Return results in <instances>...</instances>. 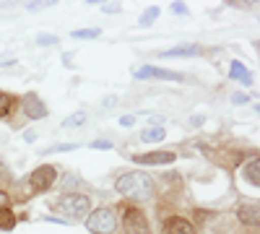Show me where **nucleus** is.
Here are the masks:
<instances>
[{
    "instance_id": "f257e3e1",
    "label": "nucleus",
    "mask_w": 260,
    "mask_h": 234,
    "mask_svg": "<svg viewBox=\"0 0 260 234\" xmlns=\"http://www.w3.org/2000/svg\"><path fill=\"white\" fill-rule=\"evenodd\" d=\"M115 190L125 198L141 200V198H148L151 193H154V180H151L146 172H127L115 182Z\"/></svg>"
},
{
    "instance_id": "f03ea898",
    "label": "nucleus",
    "mask_w": 260,
    "mask_h": 234,
    "mask_svg": "<svg viewBox=\"0 0 260 234\" xmlns=\"http://www.w3.org/2000/svg\"><path fill=\"white\" fill-rule=\"evenodd\" d=\"M86 229L94 231V234H112L117 229V219L110 208H99L94 214H89L86 219Z\"/></svg>"
},
{
    "instance_id": "7ed1b4c3",
    "label": "nucleus",
    "mask_w": 260,
    "mask_h": 234,
    "mask_svg": "<svg viewBox=\"0 0 260 234\" xmlns=\"http://www.w3.org/2000/svg\"><path fill=\"white\" fill-rule=\"evenodd\" d=\"M55 208L65 211V214H71V216H83V214H89V208H91V200L81 195V193H68V195H60Z\"/></svg>"
},
{
    "instance_id": "20e7f679",
    "label": "nucleus",
    "mask_w": 260,
    "mask_h": 234,
    "mask_svg": "<svg viewBox=\"0 0 260 234\" xmlns=\"http://www.w3.org/2000/svg\"><path fill=\"white\" fill-rule=\"evenodd\" d=\"M122 226H125V234H151L146 216L133 206L122 208Z\"/></svg>"
},
{
    "instance_id": "39448f33",
    "label": "nucleus",
    "mask_w": 260,
    "mask_h": 234,
    "mask_svg": "<svg viewBox=\"0 0 260 234\" xmlns=\"http://www.w3.org/2000/svg\"><path fill=\"white\" fill-rule=\"evenodd\" d=\"M55 177H57V169H55V166H50V164H45V166L34 169L31 177H29V182H31V187L37 190V193H45V190H50V187H52Z\"/></svg>"
},
{
    "instance_id": "423d86ee",
    "label": "nucleus",
    "mask_w": 260,
    "mask_h": 234,
    "mask_svg": "<svg viewBox=\"0 0 260 234\" xmlns=\"http://www.w3.org/2000/svg\"><path fill=\"white\" fill-rule=\"evenodd\" d=\"M21 110H24V115L31 117V120H42V117L50 115L47 104L42 102L37 94H24V96H21Z\"/></svg>"
},
{
    "instance_id": "0eeeda50",
    "label": "nucleus",
    "mask_w": 260,
    "mask_h": 234,
    "mask_svg": "<svg viewBox=\"0 0 260 234\" xmlns=\"http://www.w3.org/2000/svg\"><path fill=\"white\" fill-rule=\"evenodd\" d=\"M136 78H161V81H182L180 73H172L164 68H154V65H146L141 71H136Z\"/></svg>"
},
{
    "instance_id": "6e6552de",
    "label": "nucleus",
    "mask_w": 260,
    "mask_h": 234,
    "mask_svg": "<svg viewBox=\"0 0 260 234\" xmlns=\"http://www.w3.org/2000/svg\"><path fill=\"white\" fill-rule=\"evenodd\" d=\"M164 234H195V226H192L187 219L175 216V219L164 221Z\"/></svg>"
},
{
    "instance_id": "1a4fd4ad",
    "label": "nucleus",
    "mask_w": 260,
    "mask_h": 234,
    "mask_svg": "<svg viewBox=\"0 0 260 234\" xmlns=\"http://www.w3.org/2000/svg\"><path fill=\"white\" fill-rule=\"evenodd\" d=\"M138 164H172L175 161V151H154V154H141L136 156Z\"/></svg>"
},
{
    "instance_id": "9d476101",
    "label": "nucleus",
    "mask_w": 260,
    "mask_h": 234,
    "mask_svg": "<svg viewBox=\"0 0 260 234\" xmlns=\"http://www.w3.org/2000/svg\"><path fill=\"white\" fill-rule=\"evenodd\" d=\"M237 219H240L245 226H257V221H260V216H257V206H255V203H245V206H240V208H237Z\"/></svg>"
},
{
    "instance_id": "9b49d317",
    "label": "nucleus",
    "mask_w": 260,
    "mask_h": 234,
    "mask_svg": "<svg viewBox=\"0 0 260 234\" xmlns=\"http://www.w3.org/2000/svg\"><path fill=\"white\" fill-rule=\"evenodd\" d=\"M260 159L257 156H252L250 159V164H245V169H242V177H245V182H250L252 187H257L260 185Z\"/></svg>"
},
{
    "instance_id": "f8f14e48",
    "label": "nucleus",
    "mask_w": 260,
    "mask_h": 234,
    "mask_svg": "<svg viewBox=\"0 0 260 234\" xmlns=\"http://www.w3.org/2000/svg\"><path fill=\"white\" fill-rule=\"evenodd\" d=\"M167 138V127L161 125H154V127H146V130H141V141L143 143H159Z\"/></svg>"
},
{
    "instance_id": "ddd939ff",
    "label": "nucleus",
    "mask_w": 260,
    "mask_h": 234,
    "mask_svg": "<svg viewBox=\"0 0 260 234\" xmlns=\"http://www.w3.org/2000/svg\"><path fill=\"white\" fill-rule=\"evenodd\" d=\"M192 55H201L198 45H185V47H175V50L161 52V57H192Z\"/></svg>"
},
{
    "instance_id": "4468645a",
    "label": "nucleus",
    "mask_w": 260,
    "mask_h": 234,
    "mask_svg": "<svg viewBox=\"0 0 260 234\" xmlns=\"http://www.w3.org/2000/svg\"><path fill=\"white\" fill-rule=\"evenodd\" d=\"M229 78H242V83H245V86H250V83H252V76L247 73V68L242 65L240 60H234V62H232V71H229Z\"/></svg>"
},
{
    "instance_id": "2eb2a0df",
    "label": "nucleus",
    "mask_w": 260,
    "mask_h": 234,
    "mask_svg": "<svg viewBox=\"0 0 260 234\" xmlns=\"http://www.w3.org/2000/svg\"><path fill=\"white\" fill-rule=\"evenodd\" d=\"M86 122V112H73V115H68L62 120V127L65 130H71V127H81Z\"/></svg>"
},
{
    "instance_id": "dca6fc26",
    "label": "nucleus",
    "mask_w": 260,
    "mask_h": 234,
    "mask_svg": "<svg viewBox=\"0 0 260 234\" xmlns=\"http://www.w3.org/2000/svg\"><path fill=\"white\" fill-rule=\"evenodd\" d=\"M13 226H16V216L11 214L8 208H3V211H0V229H3V231H11Z\"/></svg>"
},
{
    "instance_id": "f3484780",
    "label": "nucleus",
    "mask_w": 260,
    "mask_h": 234,
    "mask_svg": "<svg viewBox=\"0 0 260 234\" xmlns=\"http://www.w3.org/2000/svg\"><path fill=\"white\" fill-rule=\"evenodd\" d=\"M156 18H159V8H156V6H151L148 11H143V13H141V18H138V21H141V26H151Z\"/></svg>"
},
{
    "instance_id": "a211bd4d",
    "label": "nucleus",
    "mask_w": 260,
    "mask_h": 234,
    "mask_svg": "<svg viewBox=\"0 0 260 234\" xmlns=\"http://www.w3.org/2000/svg\"><path fill=\"white\" fill-rule=\"evenodd\" d=\"M78 143H55L50 148H45V151H39V154H55V151H76Z\"/></svg>"
},
{
    "instance_id": "6ab92c4d",
    "label": "nucleus",
    "mask_w": 260,
    "mask_h": 234,
    "mask_svg": "<svg viewBox=\"0 0 260 234\" xmlns=\"http://www.w3.org/2000/svg\"><path fill=\"white\" fill-rule=\"evenodd\" d=\"M11 107H13V96H8V94L0 91V117H8Z\"/></svg>"
},
{
    "instance_id": "aec40b11",
    "label": "nucleus",
    "mask_w": 260,
    "mask_h": 234,
    "mask_svg": "<svg viewBox=\"0 0 260 234\" xmlns=\"http://www.w3.org/2000/svg\"><path fill=\"white\" fill-rule=\"evenodd\" d=\"M102 31L99 29H76L73 31V39H96Z\"/></svg>"
},
{
    "instance_id": "412c9836",
    "label": "nucleus",
    "mask_w": 260,
    "mask_h": 234,
    "mask_svg": "<svg viewBox=\"0 0 260 234\" xmlns=\"http://www.w3.org/2000/svg\"><path fill=\"white\" fill-rule=\"evenodd\" d=\"M57 42H60V39H57L55 34H39V37H37V45H39V47H52V45H57Z\"/></svg>"
},
{
    "instance_id": "4be33fe9",
    "label": "nucleus",
    "mask_w": 260,
    "mask_h": 234,
    "mask_svg": "<svg viewBox=\"0 0 260 234\" xmlns=\"http://www.w3.org/2000/svg\"><path fill=\"white\" fill-rule=\"evenodd\" d=\"M91 148H104V151H107V148H112V141L99 138V141H94V143H91Z\"/></svg>"
},
{
    "instance_id": "5701e85b",
    "label": "nucleus",
    "mask_w": 260,
    "mask_h": 234,
    "mask_svg": "<svg viewBox=\"0 0 260 234\" xmlns=\"http://www.w3.org/2000/svg\"><path fill=\"white\" fill-rule=\"evenodd\" d=\"M102 11L104 13H120V6L117 3H107V6H102Z\"/></svg>"
},
{
    "instance_id": "b1692460",
    "label": "nucleus",
    "mask_w": 260,
    "mask_h": 234,
    "mask_svg": "<svg viewBox=\"0 0 260 234\" xmlns=\"http://www.w3.org/2000/svg\"><path fill=\"white\" fill-rule=\"evenodd\" d=\"M133 122H136V117H133V115H122V117H120V125H122V127H130Z\"/></svg>"
},
{
    "instance_id": "393cba45",
    "label": "nucleus",
    "mask_w": 260,
    "mask_h": 234,
    "mask_svg": "<svg viewBox=\"0 0 260 234\" xmlns=\"http://www.w3.org/2000/svg\"><path fill=\"white\" fill-rule=\"evenodd\" d=\"M172 11L180 13V16H185V13H187V6H185V3H172Z\"/></svg>"
},
{
    "instance_id": "a878e982",
    "label": "nucleus",
    "mask_w": 260,
    "mask_h": 234,
    "mask_svg": "<svg viewBox=\"0 0 260 234\" xmlns=\"http://www.w3.org/2000/svg\"><path fill=\"white\" fill-rule=\"evenodd\" d=\"M232 102H234V104H247V102H250V96H245V94H234V96H232Z\"/></svg>"
},
{
    "instance_id": "bb28decb",
    "label": "nucleus",
    "mask_w": 260,
    "mask_h": 234,
    "mask_svg": "<svg viewBox=\"0 0 260 234\" xmlns=\"http://www.w3.org/2000/svg\"><path fill=\"white\" fill-rule=\"evenodd\" d=\"M203 122H206V117H203V115H195V117L190 120V125H192V127H201Z\"/></svg>"
},
{
    "instance_id": "cd10ccee",
    "label": "nucleus",
    "mask_w": 260,
    "mask_h": 234,
    "mask_svg": "<svg viewBox=\"0 0 260 234\" xmlns=\"http://www.w3.org/2000/svg\"><path fill=\"white\" fill-rule=\"evenodd\" d=\"M3 208H8V195L0 190V211H3Z\"/></svg>"
},
{
    "instance_id": "c85d7f7f",
    "label": "nucleus",
    "mask_w": 260,
    "mask_h": 234,
    "mask_svg": "<svg viewBox=\"0 0 260 234\" xmlns=\"http://www.w3.org/2000/svg\"><path fill=\"white\" fill-rule=\"evenodd\" d=\"M24 138H26V141H29V143H31V141H37V133H31V130H29V133H26V136H24Z\"/></svg>"
},
{
    "instance_id": "c756f323",
    "label": "nucleus",
    "mask_w": 260,
    "mask_h": 234,
    "mask_svg": "<svg viewBox=\"0 0 260 234\" xmlns=\"http://www.w3.org/2000/svg\"><path fill=\"white\" fill-rule=\"evenodd\" d=\"M6 172H8V166H6V161H3V159H0V175H6Z\"/></svg>"
}]
</instances>
